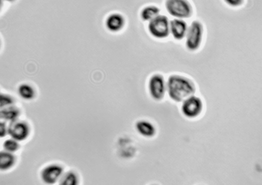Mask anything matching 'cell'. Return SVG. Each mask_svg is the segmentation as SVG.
<instances>
[{
    "label": "cell",
    "instance_id": "cell-14",
    "mask_svg": "<svg viewBox=\"0 0 262 185\" xmlns=\"http://www.w3.org/2000/svg\"><path fill=\"white\" fill-rule=\"evenodd\" d=\"M15 162V158L11 152L5 151L0 153V169L1 170L10 169Z\"/></svg>",
    "mask_w": 262,
    "mask_h": 185
},
{
    "label": "cell",
    "instance_id": "cell-13",
    "mask_svg": "<svg viewBox=\"0 0 262 185\" xmlns=\"http://www.w3.org/2000/svg\"><path fill=\"white\" fill-rule=\"evenodd\" d=\"M136 129L138 131L145 137H152L156 133L155 127L150 122L140 121L136 124Z\"/></svg>",
    "mask_w": 262,
    "mask_h": 185
},
{
    "label": "cell",
    "instance_id": "cell-7",
    "mask_svg": "<svg viewBox=\"0 0 262 185\" xmlns=\"http://www.w3.org/2000/svg\"><path fill=\"white\" fill-rule=\"evenodd\" d=\"M126 25V19L121 13L115 12L106 17L105 26L106 31L112 34H117L123 30Z\"/></svg>",
    "mask_w": 262,
    "mask_h": 185
},
{
    "label": "cell",
    "instance_id": "cell-17",
    "mask_svg": "<svg viewBox=\"0 0 262 185\" xmlns=\"http://www.w3.org/2000/svg\"><path fill=\"white\" fill-rule=\"evenodd\" d=\"M18 147L17 141L13 139L7 140L3 144L4 149L9 152H15L18 149Z\"/></svg>",
    "mask_w": 262,
    "mask_h": 185
},
{
    "label": "cell",
    "instance_id": "cell-3",
    "mask_svg": "<svg viewBox=\"0 0 262 185\" xmlns=\"http://www.w3.org/2000/svg\"><path fill=\"white\" fill-rule=\"evenodd\" d=\"M166 11L175 18H191L193 14V8L189 0H165Z\"/></svg>",
    "mask_w": 262,
    "mask_h": 185
},
{
    "label": "cell",
    "instance_id": "cell-10",
    "mask_svg": "<svg viewBox=\"0 0 262 185\" xmlns=\"http://www.w3.org/2000/svg\"><path fill=\"white\" fill-rule=\"evenodd\" d=\"M189 26L183 19L174 18L170 21V34L175 40L180 41L186 37Z\"/></svg>",
    "mask_w": 262,
    "mask_h": 185
},
{
    "label": "cell",
    "instance_id": "cell-1",
    "mask_svg": "<svg viewBox=\"0 0 262 185\" xmlns=\"http://www.w3.org/2000/svg\"><path fill=\"white\" fill-rule=\"evenodd\" d=\"M167 91L172 100L182 102L196 93V87L189 78L173 74L169 77L167 82Z\"/></svg>",
    "mask_w": 262,
    "mask_h": 185
},
{
    "label": "cell",
    "instance_id": "cell-20",
    "mask_svg": "<svg viewBox=\"0 0 262 185\" xmlns=\"http://www.w3.org/2000/svg\"><path fill=\"white\" fill-rule=\"evenodd\" d=\"M8 132V129L6 128V124L4 122L0 123V136L1 138H3Z\"/></svg>",
    "mask_w": 262,
    "mask_h": 185
},
{
    "label": "cell",
    "instance_id": "cell-4",
    "mask_svg": "<svg viewBox=\"0 0 262 185\" xmlns=\"http://www.w3.org/2000/svg\"><path fill=\"white\" fill-rule=\"evenodd\" d=\"M147 29L151 37L163 40L170 35V21L166 16L160 14L148 22Z\"/></svg>",
    "mask_w": 262,
    "mask_h": 185
},
{
    "label": "cell",
    "instance_id": "cell-21",
    "mask_svg": "<svg viewBox=\"0 0 262 185\" xmlns=\"http://www.w3.org/2000/svg\"><path fill=\"white\" fill-rule=\"evenodd\" d=\"M5 1L8 2H13L14 1V0H5Z\"/></svg>",
    "mask_w": 262,
    "mask_h": 185
},
{
    "label": "cell",
    "instance_id": "cell-8",
    "mask_svg": "<svg viewBox=\"0 0 262 185\" xmlns=\"http://www.w3.org/2000/svg\"><path fill=\"white\" fill-rule=\"evenodd\" d=\"M7 129L9 135L17 141L26 139L30 132L28 125L24 122L17 120L10 122Z\"/></svg>",
    "mask_w": 262,
    "mask_h": 185
},
{
    "label": "cell",
    "instance_id": "cell-15",
    "mask_svg": "<svg viewBox=\"0 0 262 185\" xmlns=\"http://www.w3.org/2000/svg\"><path fill=\"white\" fill-rule=\"evenodd\" d=\"M18 93L22 99L31 100L34 98L35 91L33 87L27 84H22L18 86Z\"/></svg>",
    "mask_w": 262,
    "mask_h": 185
},
{
    "label": "cell",
    "instance_id": "cell-18",
    "mask_svg": "<svg viewBox=\"0 0 262 185\" xmlns=\"http://www.w3.org/2000/svg\"><path fill=\"white\" fill-rule=\"evenodd\" d=\"M14 103V100L11 96L5 94H1L0 96V108L1 109L11 106Z\"/></svg>",
    "mask_w": 262,
    "mask_h": 185
},
{
    "label": "cell",
    "instance_id": "cell-5",
    "mask_svg": "<svg viewBox=\"0 0 262 185\" xmlns=\"http://www.w3.org/2000/svg\"><path fill=\"white\" fill-rule=\"evenodd\" d=\"M148 88L151 97L156 101L161 100L167 92V82L160 74L156 73L151 76Z\"/></svg>",
    "mask_w": 262,
    "mask_h": 185
},
{
    "label": "cell",
    "instance_id": "cell-2",
    "mask_svg": "<svg viewBox=\"0 0 262 185\" xmlns=\"http://www.w3.org/2000/svg\"><path fill=\"white\" fill-rule=\"evenodd\" d=\"M205 27L203 23L194 19L190 24L186 36L185 47L190 52L198 51L203 43Z\"/></svg>",
    "mask_w": 262,
    "mask_h": 185
},
{
    "label": "cell",
    "instance_id": "cell-11",
    "mask_svg": "<svg viewBox=\"0 0 262 185\" xmlns=\"http://www.w3.org/2000/svg\"><path fill=\"white\" fill-rule=\"evenodd\" d=\"M160 12L161 10L159 6L156 5L149 4L141 9L140 12V17L143 22H149L160 15Z\"/></svg>",
    "mask_w": 262,
    "mask_h": 185
},
{
    "label": "cell",
    "instance_id": "cell-16",
    "mask_svg": "<svg viewBox=\"0 0 262 185\" xmlns=\"http://www.w3.org/2000/svg\"><path fill=\"white\" fill-rule=\"evenodd\" d=\"M59 184L63 185H75L77 184L76 175L73 172L69 171L63 174L59 180Z\"/></svg>",
    "mask_w": 262,
    "mask_h": 185
},
{
    "label": "cell",
    "instance_id": "cell-9",
    "mask_svg": "<svg viewBox=\"0 0 262 185\" xmlns=\"http://www.w3.org/2000/svg\"><path fill=\"white\" fill-rule=\"evenodd\" d=\"M63 173V169L59 165H51L45 167L41 172V178L46 184H54L59 181Z\"/></svg>",
    "mask_w": 262,
    "mask_h": 185
},
{
    "label": "cell",
    "instance_id": "cell-19",
    "mask_svg": "<svg viewBox=\"0 0 262 185\" xmlns=\"http://www.w3.org/2000/svg\"><path fill=\"white\" fill-rule=\"evenodd\" d=\"M225 2L232 7H237L240 5L244 0H224Z\"/></svg>",
    "mask_w": 262,
    "mask_h": 185
},
{
    "label": "cell",
    "instance_id": "cell-6",
    "mask_svg": "<svg viewBox=\"0 0 262 185\" xmlns=\"http://www.w3.org/2000/svg\"><path fill=\"white\" fill-rule=\"evenodd\" d=\"M202 110V101L196 96L192 95L183 102L182 111L188 118H196L200 114Z\"/></svg>",
    "mask_w": 262,
    "mask_h": 185
},
{
    "label": "cell",
    "instance_id": "cell-12",
    "mask_svg": "<svg viewBox=\"0 0 262 185\" xmlns=\"http://www.w3.org/2000/svg\"><path fill=\"white\" fill-rule=\"evenodd\" d=\"M20 115V111L12 105L4 107L0 111V118L8 122H13L17 120Z\"/></svg>",
    "mask_w": 262,
    "mask_h": 185
}]
</instances>
